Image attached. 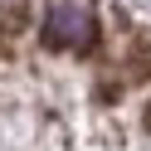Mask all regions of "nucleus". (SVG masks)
I'll list each match as a JSON object with an SVG mask.
<instances>
[{
    "label": "nucleus",
    "instance_id": "nucleus-1",
    "mask_svg": "<svg viewBox=\"0 0 151 151\" xmlns=\"http://www.w3.org/2000/svg\"><path fill=\"white\" fill-rule=\"evenodd\" d=\"M44 39L54 49H88L93 44V10H88V0H63L59 10L49 15V24H44Z\"/></svg>",
    "mask_w": 151,
    "mask_h": 151
},
{
    "label": "nucleus",
    "instance_id": "nucleus-2",
    "mask_svg": "<svg viewBox=\"0 0 151 151\" xmlns=\"http://www.w3.org/2000/svg\"><path fill=\"white\" fill-rule=\"evenodd\" d=\"M34 29V0H0V49H15Z\"/></svg>",
    "mask_w": 151,
    "mask_h": 151
},
{
    "label": "nucleus",
    "instance_id": "nucleus-3",
    "mask_svg": "<svg viewBox=\"0 0 151 151\" xmlns=\"http://www.w3.org/2000/svg\"><path fill=\"white\" fill-rule=\"evenodd\" d=\"M146 127H151V102H146Z\"/></svg>",
    "mask_w": 151,
    "mask_h": 151
}]
</instances>
